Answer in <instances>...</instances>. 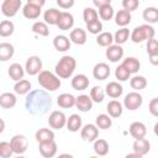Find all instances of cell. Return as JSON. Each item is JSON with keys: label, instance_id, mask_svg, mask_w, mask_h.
Instances as JSON below:
<instances>
[{"label": "cell", "instance_id": "1", "mask_svg": "<svg viewBox=\"0 0 158 158\" xmlns=\"http://www.w3.org/2000/svg\"><path fill=\"white\" fill-rule=\"evenodd\" d=\"M25 107L31 115L42 116L52 109V98L46 90L42 89L28 91L25 100Z\"/></svg>", "mask_w": 158, "mask_h": 158}, {"label": "cell", "instance_id": "2", "mask_svg": "<svg viewBox=\"0 0 158 158\" xmlns=\"http://www.w3.org/2000/svg\"><path fill=\"white\" fill-rule=\"evenodd\" d=\"M75 67H77V60L74 59V57H72V56H63L58 60V63L56 64L54 70H56L57 77H59L62 79H68L74 73Z\"/></svg>", "mask_w": 158, "mask_h": 158}, {"label": "cell", "instance_id": "3", "mask_svg": "<svg viewBox=\"0 0 158 158\" xmlns=\"http://www.w3.org/2000/svg\"><path fill=\"white\" fill-rule=\"evenodd\" d=\"M37 75H38V78H37L38 84L47 91H54V90L59 89V86L62 85L59 77H57V74H54L49 70H41Z\"/></svg>", "mask_w": 158, "mask_h": 158}, {"label": "cell", "instance_id": "4", "mask_svg": "<svg viewBox=\"0 0 158 158\" xmlns=\"http://www.w3.org/2000/svg\"><path fill=\"white\" fill-rule=\"evenodd\" d=\"M154 35H156L154 28L149 23H144V25H141V26H137L136 28H133L132 33H130V37L133 43H141L146 40L153 38Z\"/></svg>", "mask_w": 158, "mask_h": 158}, {"label": "cell", "instance_id": "5", "mask_svg": "<svg viewBox=\"0 0 158 158\" xmlns=\"http://www.w3.org/2000/svg\"><path fill=\"white\" fill-rule=\"evenodd\" d=\"M142 102H143V98H142V95H141L139 93H137V91L128 93V94L125 96V99H123V106H125L127 110H130V111H135V110H137L138 107H141Z\"/></svg>", "mask_w": 158, "mask_h": 158}, {"label": "cell", "instance_id": "6", "mask_svg": "<svg viewBox=\"0 0 158 158\" xmlns=\"http://www.w3.org/2000/svg\"><path fill=\"white\" fill-rule=\"evenodd\" d=\"M10 144L12 147L14 153L16 154H22L27 151L28 148V139L26 136L23 135H15L11 139H10Z\"/></svg>", "mask_w": 158, "mask_h": 158}, {"label": "cell", "instance_id": "7", "mask_svg": "<svg viewBox=\"0 0 158 158\" xmlns=\"http://www.w3.org/2000/svg\"><path fill=\"white\" fill-rule=\"evenodd\" d=\"M21 0H4L1 4V12L6 17H14L21 7Z\"/></svg>", "mask_w": 158, "mask_h": 158}, {"label": "cell", "instance_id": "8", "mask_svg": "<svg viewBox=\"0 0 158 158\" xmlns=\"http://www.w3.org/2000/svg\"><path fill=\"white\" fill-rule=\"evenodd\" d=\"M65 122H67V117L64 115L63 111H52L49 117H48V125L51 128H54V130H60L65 126Z\"/></svg>", "mask_w": 158, "mask_h": 158}, {"label": "cell", "instance_id": "9", "mask_svg": "<svg viewBox=\"0 0 158 158\" xmlns=\"http://www.w3.org/2000/svg\"><path fill=\"white\" fill-rule=\"evenodd\" d=\"M25 70L28 75H37L42 70V60L38 56H31L27 58Z\"/></svg>", "mask_w": 158, "mask_h": 158}, {"label": "cell", "instance_id": "10", "mask_svg": "<svg viewBox=\"0 0 158 158\" xmlns=\"http://www.w3.org/2000/svg\"><path fill=\"white\" fill-rule=\"evenodd\" d=\"M57 143L53 141H47V142H40L38 143V151L41 156L44 158H52L57 154Z\"/></svg>", "mask_w": 158, "mask_h": 158}, {"label": "cell", "instance_id": "11", "mask_svg": "<svg viewBox=\"0 0 158 158\" xmlns=\"http://www.w3.org/2000/svg\"><path fill=\"white\" fill-rule=\"evenodd\" d=\"M80 136L86 142H94L99 137V128L96 127V125L88 123L80 130Z\"/></svg>", "mask_w": 158, "mask_h": 158}, {"label": "cell", "instance_id": "12", "mask_svg": "<svg viewBox=\"0 0 158 158\" xmlns=\"http://www.w3.org/2000/svg\"><path fill=\"white\" fill-rule=\"evenodd\" d=\"M74 25V17L72 14L65 12V11H60L59 14V19L57 21V26L59 30L62 31H68L73 27Z\"/></svg>", "mask_w": 158, "mask_h": 158}, {"label": "cell", "instance_id": "13", "mask_svg": "<svg viewBox=\"0 0 158 158\" xmlns=\"http://www.w3.org/2000/svg\"><path fill=\"white\" fill-rule=\"evenodd\" d=\"M105 54H106V58L110 62L116 63L123 57V48L121 47V44H110L107 47Z\"/></svg>", "mask_w": 158, "mask_h": 158}, {"label": "cell", "instance_id": "14", "mask_svg": "<svg viewBox=\"0 0 158 158\" xmlns=\"http://www.w3.org/2000/svg\"><path fill=\"white\" fill-rule=\"evenodd\" d=\"M109 75H110V67L104 62L95 64V67L93 68V77L98 80H105L109 78Z\"/></svg>", "mask_w": 158, "mask_h": 158}, {"label": "cell", "instance_id": "15", "mask_svg": "<svg viewBox=\"0 0 158 158\" xmlns=\"http://www.w3.org/2000/svg\"><path fill=\"white\" fill-rule=\"evenodd\" d=\"M133 152H136L137 154H139L141 157H143L144 154H147L151 149V143L148 139H146L144 137L142 138H136L135 142H133Z\"/></svg>", "mask_w": 158, "mask_h": 158}, {"label": "cell", "instance_id": "16", "mask_svg": "<svg viewBox=\"0 0 158 158\" xmlns=\"http://www.w3.org/2000/svg\"><path fill=\"white\" fill-rule=\"evenodd\" d=\"M74 106H77V109L81 112H88L93 109V100L89 95H79L78 98H75Z\"/></svg>", "mask_w": 158, "mask_h": 158}, {"label": "cell", "instance_id": "17", "mask_svg": "<svg viewBox=\"0 0 158 158\" xmlns=\"http://www.w3.org/2000/svg\"><path fill=\"white\" fill-rule=\"evenodd\" d=\"M70 85L74 90H85L89 86V78L85 74H77L72 78Z\"/></svg>", "mask_w": 158, "mask_h": 158}, {"label": "cell", "instance_id": "18", "mask_svg": "<svg viewBox=\"0 0 158 158\" xmlns=\"http://www.w3.org/2000/svg\"><path fill=\"white\" fill-rule=\"evenodd\" d=\"M130 135L136 139V138H142V137H146L147 135V128H146V125L143 122H139V121H135L130 125Z\"/></svg>", "mask_w": 158, "mask_h": 158}, {"label": "cell", "instance_id": "19", "mask_svg": "<svg viewBox=\"0 0 158 158\" xmlns=\"http://www.w3.org/2000/svg\"><path fill=\"white\" fill-rule=\"evenodd\" d=\"M123 93V88L121 84H118L117 81H110L106 84L105 86V94L109 95L112 99H117L122 95Z\"/></svg>", "mask_w": 158, "mask_h": 158}, {"label": "cell", "instance_id": "20", "mask_svg": "<svg viewBox=\"0 0 158 158\" xmlns=\"http://www.w3.org/2000/svg\"><path fill=\"white\" fill-rule=\"evenodd\" d=\"M22 15L28 19V20H35L41 15V7L33 4L27 2L23 7H22Z\"/></svg>", "mask_w": 158, "mask_h": 158}, {"label": "cell", "instance_id": "21", "mask_svg": "<svg viewBox=\"0 0 158 158\" xmlns=\"http://www.w3.org/2000/svg\"><path fill=\"white\" fill-rule=\"evenodd\" d=\"M115 22L117 26H121V27H125L127 25H130L131 20H132V16H131V12L122 9V10H118L115 15Z\"/></svg>", "mask_w": 158, "mask_h": 158}, {"label": "cell", "instance_id": "22", "mask_svg": "<svg viewBox=\"0 0 158 158\" xmlns=\"http://www.w3.org/2000/svg\"><path fill=\"white\" fill-rule=\"evenodd\" d=\"M53 46L58 52H65L70 48V40L64 35H58L53 40Z\"/></svg>", "mask_w": 158, "mask_h": 158}, {"label": "cell", "instance_id": "23", "mask_svg": "<svg viewBox=\"0 0 158 158\" xmlns=\"http://www.w3.org/2000/svg\"><path fill=\"white\" fill-rule=\"evenodd\" d=\"M69 40H70V42H73L75 44H79V46L84 44L86 42V32H85V30L79 28V27L72 30L70 35H69Z\"/></svg>", "mask_w": 158, "mask_h": 158}, {"label": "cell", "instance_id": "24", "mask_svg": "<svg viewBox=\"0 0 158 158\" xmlns=\"http://www.w3.org/2000/svg\"><path fill=\"white\" fill-rule=\"evenodd\" d=\"M57 104H58V106H60L63 109H70L75 104V96L69 93H63V94L58 95Z\"/></svg>", "mask_w": 158, "mask_h": 158}, {"label": "cell", "instance_id": "25", "mask_svg": "<svg viewBox=\"0 0 158 158\" xmlns=\"http://www.w3.org/2000/svg\"><path fill=\"white\" fill-rule=\"evenodd\" d=\"M15 53L14 46L9 42H2L0 43V62H6L12 58Z\"/></svg>", "mask_w": 158, "mask_h": 158}, {"label": "cell", "instance_id": "26", "mask_svg": "<svg viewBox=\"0 0 158 158\" xmlns=\"http://www.w3.org/2000/svg\"><path fill=\"white\" fill-rule=\"evenodd\" d=\"M106 110H107L110 117L116 118V117H120V116L122 115L123 107H122V104H121L120 101H117V100H111V101L107 104Z\"/></svg>", "mask_w": 158, "mask_h": 158}, {"label": "cell", "instance_id": "27", "mask_svg": "<svg viewBox=\"0 0 158 158\" xmlns=\"http://www.w3.org/2000/svg\"><path fill=\"white\" fill-rule=\"evenodd\" d=\"M7 73H9V77H10L12 80L17 81V80L23 79L25 69L21 67V64H19V63H12V64L9 67Z\"/></svg>", "mask_w": 158, "mask_h": 158}, {"label": "cell", "instance_id": "28", "mask_svg": "<svg viewBox=\"0 0 158 158\" xmlns=\"http://www.w3.org/2000/svg\"><path fill=\"white\" fill-rule=\"evenodd\" d=\"M16 95L12 93H2L0 95V106L2 109H11L16 105Z\"/></svg>", "mask_w": 158, "mask_h": 158}, {"label": "cell", "instance_id": "29", "mask_svg": "<svg viewBox=\"0 0 158 158\" xmlns=\"http://www.w3.org/2000/svg\"><path fill=\"white\" fill-rule=\"evenodd\" d=\"M121 65H122L125 69H127V70L130 72V74L137 73V72L139 70V68H141L139 60H138L137 58H135V57H127L126 59H123V62L121 63Z\"/></svg>", "mask_w": 158, "mask_h": 158}, {"label": "cell", "instance_id": "30", "mask_svg": "<svg viewBox=\"0 0 158 158\" xmlns=\"http://www.w3.org/2000/svg\"><path fill=\"white\" fill-rule=\"evenodd\" d=\"M67 128L70 132H78L81 128V117L77 114H73L69 116V118H67Z\"/></svg>", "mask_w": 158, "mask_h": 158}, {"label": "cell", "instance_id": "31", "mask_svg": "<svg viewBox=\"0 0 158 158\" xmlns=\"http://www.w3.org/2000/svg\"><path fill=\"white\" fill-rule=\"evenodd\" d=\"M35 137H36V139H37L38 143H40V142L53 141V139H54V132H53L52 130H49V128L42 127V128H40V130L36 132Z\"/></svg>", "mask_w": 158, "mask_h": 158}, {"label": "cell", "instance_id": "32", "mask_svg": "<svg viewBox=\"0 0 158 158\" xmlns=\"http://www.w3.org/2000/svg\"><path fill=\"white\" fill-rule=\"evenodd\" d=\"M59 14H60V11L54 9V7L48 9L43 14V20L47 25H57V21L59 19Z\"/></svg>", "mask_w": 158, "mask_h": 158}, {"label": "cell", "instance_id": "33", "mask_svg": "<svg viewBox=\"0 0 158 158\" xmlns=\"http://www.w3.org/2000/svg\"><path fill=\"white\" fill-rule=\"evenodd\" d=\"M143 20L147 21L148 23H156L158 21V10L157 7H153V6H149V7H146L143 10Z\"/></svg>", "mask_w": 158, "mask_h": 158}, {"label": "cell", "instance_id": "34", "mask_svg": "<svg viewBox=\"0 0 158 158\" xmlns=\"http://www.w3.org/2000/svg\"><path fill=\"white\" fill-rule=\"evenodd\" d=\"M95 125H96L98 128L107 130V128L111 127L112 120H111V117H110L109 115H106V114H100V115H98L96 118H95Z\"/></svg>", "mask_w": 158, "mask_h": 158}, {"label": "cell", "instance_id": "35", "mask_svg": "<svg viewBox=\"0 0 158 158\" xmlns=\"http://www.w3.org/2000/svg\"><path fill=\"white\" fill-rule=\"evenodd\" d=\"M31 89V83L26 79H21V80H17L14 85V91L17 94V95H25L30 91Z\"/></svg>", "mask_w": 158, "mask_h": 158}, {"label": "cell", "instance_id": "36", "mask_svg": "<svg viewBox=\"0 0 158 158\" xmlns=\"http://www.w3.org/2000/svg\"><path fill=\"white\" fill-rule=\"evenodd\" d=\"M94 152L98 156H106L109 152V143L102 138H96L94 141Z\"/></svg>", "mask_w": 158, "mask_h": 158}, {"label": "cell", "instance_id": "37", "mask_svg": "<svg viewBox=\"0 0 158 158\" xmlns=\"http://www.w3.org/2000/svg\"><path fill=\"white\" fill-rule=\"evenodd\" d=\"M114 42V35L111 32H100L96 37V43L101 47H109Z\"/></svg>", "mask_w": 158, "mask_h": 158}, {"label": "cell", "instance_id": "38", "mask_svg": "<svg viewBox=\"0 0 158 158\" xmlns=\"http://www.w3.org/2000/svg\"><path fill=\"white\" fill-rule=\"evenodd\" d=\"M128 38H130V30L126 27L117 30L114 35V42L116 44H123Z\"/></svg>", "mask_w": 158, "mask_h": 158}, {"label": "cell", "instance_id": "39", "mask_svg": "<svg viewBox=\"0 0 158 158\" xmlns=\"http://www.w3.org/2000/svg\"><path fill=\"white\" fill-rule=\"evenodd\" d=\"M15 25L10 20H4L0 22V36L1 37H9L14 33Z\"/></svg>", "mask_w": 158, "mask_h": 158}, {"label": "cell", "instance_id": "40", "mask_svg": "<svg viewBox=\"0 0 158 158\" xmlns=\"http://www.w3.org/2000/svg\"><path fill=\"white\" fill-rule=\"evenodd\" d=\"M130 85H131L132 89H135L137 91L142 90V89H144L147 86V79L144 77H142V75H135V77H132L130 79Z\"/></svg>", "mask_w": 158, "mask_h": 158}, {"label": "cell", "instance_id": "41", "mask_svg": "<svg viewBox=\"0 0 158 158\" xmlns=\"http://www.w3.org/2000/svg\"><path fill=\"white\" fill-rule=\"evenodd\" d=\"M32 31L36 35H40V36H43V37H47L49 35V28H48L47 23L43 22V21H36L32 25Z\"/></svg>", "mask_w": 158, "mask_h": 158}, {"label": "cell", "instance_id": "42", "mask_svg": "<svg viewBox=\"0 0 158 158\" xmlns=\"http://www.w3.org/2000/svg\"><path fill=\"white\" fill-rule=\"evenodd\" d=\"M98 15L100 16L101 20L109 21V20H111V19L114 17L115 11H114V7H112L111 5H104V6L99 7V14H98Z\"/></svg>", "mask_w": 158, "mask_h": 158}, {"label": "cell", "instance_id": "43", "mask_svg": "<svg viewBox=\"0 0 158 158\" xmlns=\"http://www.w3.org/2000/svg\"><path fill=\"white\" fill-rule=\"evenodd\" d=\"M83 19L85 21V23H90V22H94L96 20H99V15H98V11L93 7H85L84 11H83Z\"/></svg>", "mask_w": 158, "mask_h": 158}, {"label": "cell", "instance_id": "44", "mask_svg": "<svg viewBox=\"0 0 158 158\" xmlns=\"http://www.w3.org/2000/svg\"><path fill=\"white\" fill-rule=\"evenodd\" d=\"M105 98V91L100 86H94L91 90H90V99L93 100V102H102Z\"/></svg>", "mask_w": 158, "mask_h": 158}, {"label": "cell", "instance_id": "45", "mask_svg": "<svg viewBox=\"0 0 158 158\" xmlns=\"http://www.w3.org/2000/svg\"><path fill=\"white\" fill-rule=\"evenodd\" d=\"M14 154V151H12V147L10 144V142H0V157L1 158H9Z\"/></svg>", "mask_w": 158, "mask_h": 158}, {"label": "cell", "instance_id": "46", "mask_svg": "<svg viewBox=\"0 0 158 158\" xmlns=\"http://www.w3.org/2000/svg\"><path fill=\"white\" fill-rule=\"evenodd\" d=\"M130 72L127 70V69H125L121 64L116 68V70H115V77H116V79L118 80V81H126V80H128L130 79Z\"/></svg>", "mask_w": 158, "mask_h": 158}, {"label": "cell", "instance_id": "47", "mask_svg": "<svg viewBox=\"0 0 158 158\" xmlns=\"http://www.w3.org/2000/svg\"><path fill=\"white\" fill-rule=\"evenodd\" d=\"M86 30L91 33V35H99L102 30V23L100 22V20H96L94 22L86 23Z\"/></svg>", "mask_w": 158, "mask_h": 158}, {"label": "cell", "instance_id": "48", "mask_svg": "<svg viewBox=\"0 0 158 158\" xmlns=\"http://www.w3.org/2000/svg\"><path fill=\"white\" fill-rule=\"evenodd\" d=\"M139 6V0H122V7L127 11H135Z\"/></svg>", "mask_w": 158, "mask_h": 158}, {"label": "cell", "instance_id": "49", "mask_svg": "<svg viewBox=\"0 0 158 158\" xmlns=\"http://www.w3.org/2000/svg\"><path fill=\"white\" fill-rule=\"evenodd\" d=\"M147 52L148 54H158V42L154 37L147 40Z\"/></svg>", "mask_w": 158, "mask_h": 158}, {"label": "cell", "instance_id": "50", "mask_svg": "<svg viewBox=\"0 0 158 158\" xmlns=\"http://www.w3.org/2000/svg\"><path fill=\"white\" fill-rule=\"evenodd\" d=\"M148 110H149V112H151L154 117L158 116V98H153V99L149 101Z\"/></svg>", "mask_w": 158, "mask_h": 158}, {"label": "cell", "instance_id": "51", "mask_svg": "<svg viewBox=\"0 0 158 158\" xmlns=\"http://www.w3.org/2000/svg\"><path fill=\"white\" fill-rule=\"evenodd\" d=\"M75 0H57V5L62 9H70L73 7Z\"/></svg>", "mask_w": 158, "mask_h": 158}, {"label": "cell", "instance_id": "52", "mask_svg": "<svg viewBox=\"0 0 158 158\" xmlns=\"http://www.w3.org/2000/svg\"><path fill=\"white\" fill-rule=\"evenodd\" d=\"M93 4L96 7H101L104 5H110L111 4V0H93Z\"/></svg>", "mask_w": 158, "mask_h": 158}, {"label": "cell", "instance_id": "53", "mask_svg": "<svg viewBox=\"0 0 158 158\" xmlns=\"http://www.w3.org/2000/svg\"><path fill=\"white\" fill-rule=\"evenodd\" d=\"M27 2L33 4V5H37V6H40V7H42V6L46 4V0H27Z\"/></svg>", "mask_w": 158, "mask_h": 158}, {"label": "cell", "instance_id": "54", "mask_svg": "<svg viewBox=\"0 0 158 158\" xmlns=\"http://www.w3.org/2000/svg\"><path fill=\"white\" fill-rule=\"evenodd\" d=\"M149 56V62L153 65H158V54H148Z\"/></svg>", "mask_w": 158, "mask_h": 158}, {"label": "cell", "instance_id": "55", "mask_svg": "<svg viewBox=\"0 0 158 158\" xmlns=\"http://www.w3.org/2000/svg\"><path fill=\"white\" fill-rule=\"evenodd\" d=\"M4 130H5V122L2 118H0V133H2Z\"/></svg>", "mask_w": 158, "mask_h": 158}]
</instances>
